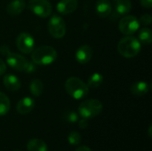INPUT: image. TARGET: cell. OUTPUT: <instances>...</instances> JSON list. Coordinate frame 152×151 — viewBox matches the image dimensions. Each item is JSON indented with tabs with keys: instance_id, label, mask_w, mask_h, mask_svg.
<instances>
[{
	"instance_id": "6da1fadb",
	"label": "cell",
	"mask_w": 152,
	"mask_h": 151,
	"mask_svg": "<svg viewBox=\"0 0 152 151\" xmlns=\"http://www.w3.org/2000/svg\"><path fill=\"white\" fill-rule=\"evenodd\" d=\"M56 50L50 45H41L31 53V60L36 65L47 66L53 63L57 59Z\"/></svg>"
},
{
	"instance_id": "7a4b0ae2",
	"label": "cell",
	"mask_w": 152,
	"mask_h": 151,
	"mask_svg": "<svg viewBox=\"0 0 152 151\" xmlns=\"http://www.w3.org/2000/svg\"><path fill=\"white\" fill-rule=\"evenodd\" d=\"M142 49V44L138 38L133 36H126L123 37L118 44V51L119 54L125 58H134L137 56Z\"/></svg>"
},
{
	"instance_id": "3957f363",
	"label": "cell",
	"mask_w": 152,
	"mask_h": 151,
	"mask_svg": "<svg viewBox=\"0 0 152 151\" xmlns=\"http://www.w3.org/2000/svg\"><path fill=\"white\" fill-rule=\"evenodd\" d=\"M64 86L68 94L76 100H81L85 98L89 92V87L87 86V85L80 78L76 77H71L68 78L65 82Z\"/></svg>"
},
{
	"instance_id": "277c9868",
	"label": "cell",
	"mask_w": 152,
	"mask_h": 151,
	"mask_svg": "<svg viewBox=\"0 0 152 151\" xmlns=\"http://www.w3.org/2000/svg\"><path fill=\"white\" fill-rule=\"evenodd\" d=\"M0 53L5 56V60L7 62V65H9L12 69L20 71V72H24L28 64V61L24 58L22 55L12 53L10 51L9 47L5 44L2 45L0 47Z\"/></svg>"
},
{
	"instance_id": "5b68a950",
	"label": "cell",
	"mask_w": 152,
	"mask_h": 151,
	"mask_svg": "<svg viewBox=\"0 0 152 151\" xmlns=\"http://www.w3.org/2000/svg\"><path fill=\"white\" fill-rule=\"evenodd\" d=\"M103 109L102 103L97 99H90L84 101L78 106V113L82 118L91 119L99 116Z\"/></svg>"
},
{
	"instance_id": "8992f818",
	"label": "cell",
	"mask_w": 152,
	"mask_h": 151,
	"mask_svg": "<svg viewBox=\"0 0 152 151\" xmlns=\"http://www.w3.org/2000/svg\"><path fill=\"white\" fill-rule=\"evenodd\" d=\"M28 9L40 18H47L52 14L53 7L48 0H28Z\"/></svg>"
},
{
	"instance_id": "52a82bcc",
	"label": "cell",
	"mask_w": 152,
	"mask_h": 151,
	"mask_svg": "<svg viewBox=\"0 0 152 151\" xmlns=\"http://www.w3.org/2000/svg\"><path fill=\"white\" fill-rule=\"evenodd\" d=\"M48 30L53 37L56 39L62 38L66 34V24L64 20L61 16L53 14L48 22Z\"/></svg>"
},
{
	"instance_id": "ba28073f",
	"label": "cell",
	"mask_w": 152,
	"mask_h": 151,
	"mask_svg": "<svg viewBox=\"0 0 152 151\" xmlns=\"http://www.w3.org/2000/svg\"><path fill=\"white\" fill-rule=\"evenodd\" d=\"M139 28L140 21L134 15H126L118 23V28L120 32L126 36H132L138 31Z\"/></svg>"
},
{
	"instance_id": "9c48e42d",
	"label": "cell",
	"mask_w": 152,
	"mask_h": 151,
	"mask_svg": "<svg viewBox=\"0 0 152 151\" xmlns=\"http://www.w3.org/2000/svg\"><path fill=\"white\" fill-rule=\"evenodd\" d=\"M35 41L33 36L26 32L18 35L16 38V46L20 52L25 54H29L34 50Z\"/></svg>"
},
{
	"instance_id": "30bf717a",
	"label": "cell",
	"mask_w": 152,
	"mask_h": 151,
	"mask_svg": "<svg viewBox=\"0 0 152 151\" xmlns=\"http://www.w3.org/2000/svg\"><path fill=\"white\" fill-rule=\"evenodd\" d=\"M93 54H94V52H93L92 47L88 44H83L77 50L75 57H76L77 61L79 64L84 65V64L88 63L92 60Z\"/></svg>"
},
{
	"instance_id": "8fae6325",
	"label": "cell",
	"mask_w": 152,
	"mask_h": 151,
	"mask_svg": "<svg viewBox=\"0 0 152 151\" xmlns=\"http://www.w3.org/2000/svg\"><path fill=\"white\" fill-rule=\"evenodd\" d=\"M77 0H61L56 5V9L61 14L67 15L74 12L77 9Z\"/></svg>"
},
{
	"instance_id": "7c38bea8",
	"label": "cell",
	"mask_w": 152,
	"mask_h": 151,
	"mask_svg": "<svg viewBox=\"0 0 152 151\" xmlns=\"http://www.w3.org/2000/svg\"><path fill=\"white\" fill-rule=\"evenodd\" d=\"M35 107V101L30 97H24L20 99L17 105H16V110L18 113L21 115H26L30 113Z\"/></svg>"
},
{
	"instance_id": "4fadbf2b",
	"label": "cell",
	"mask_w": 152,
	"mask_h": 151,
	"mask_svg": "<svg viewBox=\"0 0 152 151\" xmlns=\"http://www.w3.org/2000/svg\"><path fill=\"white\" fill-rule=\"evenodd\" d=\"M3 83L4 87L10 92H16L21 86L19 77L13 74H6L3 78Z\"/></svg>"
},
{
	"instance_id": "5bb4252c",
	"label": "cell",
	"mask_w": 152,
	"mask_h": 151,
	"mask_svg": "<svg viewBox=\"0 0 152 151\" xmlns=\"http://www.w3.org/2000/svg\"><path fill=\"white\" fill-rule=\"evenodd\" d=\"M95 11L98 16L107 18L111 14L112 7L110 0H98L95 4Z\"/></svg>"
},
{
	"instance_id": "9a60e30c",
	"label": "cell",
	"mask_w": 152,
	"mask_h": 151,
	"mask_svg": "<svg viewBox=\"0 0 152 151\" xmlns=\"http://www.w3.org/2000/svg\"><path fill=\"white\" fill-rule=\"evenodd\" d=\"M26 6L25 0H12L6 6L7 13L12 16H17L20 14Z\"/></svg>"
},
{
	"instance_id": "2e32d148",
	"label": "cell",
	"mask_w": 152,
	"mask_h": 151,
	"mask_svg": "<svg viewBox=\"0 0 152 151\" xmlns=\"http://www.w3.org/2000/svg\"><path fill=\"white\" fill-rule=\"evenodd\" d=\"M149 90H150V85L147 82H144V81L135 82L130 87V91L132 94L135 96H139V97L147 94Z\"/></svg>"
},
{
	"instance_id": "e0dca14e",
	"label": "cell",
	"mask_w": 152,
	"mask_h": 151,
	"mask_svg": "<svg viewBox=\"0 0 152 151\" xmlns=\"http://www.w3.org/2000/svg\"><path fill=\"white\" fill-rule=\"evenodd\" d=\"M115 12L118 16L127 14L132 9L131 0H113Z\"/></svg>"
},
{
	"instance_id": "ac0fdd59",
	"label": "cell",
	"mask_w": 152,
	"mask_h": 151,
	"mask_svg": "<svg viewBox=\"0 0 152 151\" xmlns=\"http://www.w3.org/2000/svg\"><path fill=\"white\" fill-rule=\"evenodd\" d=\"M28 151H47V144L41 139L33 138L27 144Z\"/></svg>"
},
{
	"instance_id": "d6986e66",
	"label": "cell",
	"mask_w": 152,
	"mask_h": 151,
	"mask_svg": "<svg viewBox=\"0 0 152 151\" xmlns=\"http://www.w3.org/2000/svg\"><path fill=\"white\" fill-rule=\"evenodd\" d=\"M29 91L31 93V94L35 97H39L44 91V84L43 82L38 79V78H35L31 81L30 85H29Z\"/></svg>"
},
{
	"instance_id": "ffe728a7",
	"label": "cell",
	"mask_w": 152,
	"mask_h": 151,
	"mask_svg": "<svg viewBox=\"0 0 152 151\" xmlns=\"http://www.w3.org/2000/svg\"><path fill=\"white\" fill-rule=\"evenodd\" d=\"M138 40L140 41V43H142L144 44H151L152 42L151 29L146 27L140 29L138 34Z\"/></svg>"
},
{
	"instance_id": "44dd1931",
	"label": "cell",
	"mask_w": 152,
	"mask_h": 151,
	"mask_svg": "<svg viewBox=\"0 0 152 151\" xmlns=\"http://www.w3.org/2000/svg\"><path fill=\"white\" fill-rule=\"evenodd\" d=\"M103 83V76L100 73H94L87 80V86L90 88H98Z\"/></svg>"
},
{
	"instance_id": "7402d4cb",
	"label": "cell",
	"mask_w": 152,
	"mask_h": 151,
	"mask_svg": "<svg viewBox=\"0 0 152 151\" xmlns=\"http://www.w3.org/2000/svg\"><path fill=\"white\" fill-rule=\"evenodd\" d=\"M11 108V102L8 98V96L0 92V116L6 115Z\"/></svg>"
},
{
	"instance_id": "603a6c76",
	"label": "cell",
	"mask_w": 152,
	"mask_h": 151,
	"mask_svg": "<svg viewBox=\"0 0 152 151\" xmlns=\"http://www.w3.org/2000/svg\"><path fill=\"white\" fill-rule=\"evenodd\" d=\"M81 140H82V136L77 131H72L68 135V142H69L70 145L77 146L81 142Z\"/></svg>"
},
{
	"instance_id": "cb8c5ba5",
	"label": "cell",
	"mask_w": 152,
	"mask_h": 151,
	"mask_svg": "<svg viewBox=\"0 0 152 151\" xmlns=\"http://www.w3.org/2000/svg\"><path fill=\"white\" fill-rule=\"evenodd\" d=\"M64 118L66 121H68L69 123H76L78 120V116L76 112L74 111H69L67 113H65L64 115Z\"/></svg>"
},
{
	"instance_id": "d4e9b609",
	"label": "cell",
	"mask_w": 152,
	"mask_h": 151,
	"mask_svg": "<svg viewBox=\"0 0 152 151\" xmlns=\"http://www.w3.org/2000/svg\"><path fill=\"white\" fill-rule=\"evenodd\" d=\"M140 24H142L143 26H149L151 24L152 21V17L150 13H144L142 14L140 19H139Z\"/></svg>"
},
{
	"instance_id": "484cf974",
	"label": "cell",
	"mask_w": 152,
	"mask_h": 151,
	"mask_svg": "<svg viewBox=\"0 0 152 151\" xmlns=\"http://www.w3.org/2000/svg\"><path fill=\"white\" fill-rule=\"evenodd\" d=\"M35 70H36V64L33 61L32 62L28 61V66H27L24 72H26V73H33V72H35Z\"/></svg>"
},
{
	"instance_id": "4316f807",
	"label": "cell",
	"mask_w": 152,
	"mask_h": 151,
	"mask_svg": "<svg viewBox=\"0 0 152 151\" xmlns=\"http://www.w3.org/2000/svg\"><path fill=\"white\" fill-rule=\"evenodd\" d=\"M141 4L147 9H151L152 7V0H140Z\"/></svg>"
},
{
	"instance_id": "83f0119b",
	"label": "cell",
	"mask_w": 152,
	"mask_h": 151,
	"mask_svg": "<svg viewBox=\"0 0 152 151\" xmlns=\"http://www.w3.org/2000/svg\"><path fill=\"white\" fill-rule=\"evenodd\" d=\"M78 126H79V128H81V129H86V128H87V127H88L87 119L82 118L81 120H79V122H78Z\"/></svg>"
},
{
	"instance_id": "f1b7e54d",
	"label": "cell",
	"mask_w": 152,
	"mask_h": 151,
	"mask_svg": "<svg viewBox=\"0 0 152 151\" xmlns=\"http://www.w3.org/2000/svg\"><path fill=\"white\" fill-rule=\"evenodd\" d=\"M5 71H6V65L4 62V61L0 59V76L4 75Z\"/></svg>"
},
{
	"instance_id": "f546056e",
	"label": "cell",
	"mask_w": 152,
	"mask_h": 151,
	"mask_svg": "<svg viewBox=\"0 0 152 151\" xmlns=\"http://www.w3.org/2000/svg\"><path fill=\"white\" fill-rule=\"evenodd\" d=\"M76 151H93L89 147L87 146H80L78 148H77Z\"/></svg>"
},
{
	"instance_id": "4dcf8cb0",
	"label": "cell",
	"mask_w": 152,
	"mask_h": 151,
	"mask_svg": "<svg viewBox=\"0 0 152 151\" xmlns=\"http://www.w3.org/2000/svg\"><path fill=\"white\" fill-rule=\"evenodd\" d=\"M151 129H152V125H150V127H149V131H148V134H149V137H150V138H151L152 137Z\"/></svg>"
},
{
	"instance_id": "1f68e13d",
	"label": "cell",
	"mask_w": 152,
	"mask_h": 151,
	"mask_svg": "<svg viewBox=\"0 0 152 151\" xmlns=\"http://www.w3.org/2000/svg\"><path fill=\"white\" fill-rule=\"evenodd\" d=\"M15 151H18V150H15Z\"/></svg>"
}]
</instances>
